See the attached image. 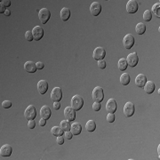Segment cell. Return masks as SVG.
<instances>
[{"label":"cell","instance_id":"6da1fadb","mask_svg":"<svg viewBox=\"0 0 160 160\" xmlns=\"http://www.w3.org/2000/svg\"><path fill=\"white\" fill-rule=\"evenodd\" d=\"M92 97L93 102H101L103 101L104 99V92H103V89L101 86H96L94 87L92 93Z\"/></svg>","mask_w":160,"mask_h":160},{"label":"cell","instance_id":"7a4b0ae2","mask_svg":"<svg viewBox=\"0 0 160 160\" xmlns=\"http://www.w3.org/2000/svg\"><path fill=\"white\" fill-rule=\"evenodd\" d=\"M84 106V99L80 95H74L71 99V107L77 111L80 110Z\"/></svg>","mask_w":160,"mask_h":160},{"label":"cell","instance_id":"3957f363","mask_svg":"<svg viewBox=\"0 0 160 160\" xmlns=\"http://www.w3.org/2000/svg\"><path fill=\"white\" fill-rule=\"evenodd\" d=\"M24 116H25V118L27 120H34L37 117V110L35 108L34 105H29L27 107V109L25 110V112H24Z\"/></svg>","mask_w":160,"mask_h":160},{"label":"cell","instance_id":"277c9868","mask_svg":"<svg viewBox=\"0 0 160 160\" xmlns=\"http://www.w3.org/2000/svg\"><path fill=\"white\" fill-rule=\"evenodd\" d=\"M38 18L42 24L47 23L51 18V13L47 8H42L38 11Z\"/></svg>","mask_w":160,"mask_h":160},{"label":"cell","instance_id":"5b68a950","mask_svg":"<svg viewBox=\"0 0 160 160\" xmlns=\"http://www.w3.org/2000/svg\"><path fill=\"white\" fill-rule=\"evenodd\" d=\"M106 56V50L103 48V47H96L93 51V53H92V57L94 60H102L105 58Z\"/></svg>","mask_w":160,"mask_h":160},{"label":"cell","instance_id":"8992f818","mask_svg":"<svg viewBox=\"0 0 160 160\" xmlns=\"http://www.w3.org/2000/svg\"><path fill=\"white\" fill-rule=\"evenodd\" d=\"M134 111H135V107L133 102H128L125 103V105L124 107V114L125 117H131L134 114Z\"/></svg>","mask_w":160,"mask_h":160},{"label":"cell","instance_id":"52a82bcc","mask_svg":"<svg viewBox=\"0 0 160 160\" xmlns=\"http://www.w3.org/2000/svg\"><path fill=\"white\" fill-rule=\"evenodd\" d=\"M139 5L136 0H129L126 4V11L128 14H135L138 11Z\"/></svg>","mask_w":160,"mask_h":160},{"label":"cell","instance_id":"ba28073f","mask_svg":"<svg viewBox=\"0 0 160 160\" xmlns=\"http://www.w3.org/2000/svg\"><path fill=\"white\" fill-rule=\"evenodd\" d=\"M51 99L53 102H60L62 99V91L60 87H54L52 90Z\"/></svg>","mask_w":160,"mask_h":160},{"label":"cell","instance_id":"9c48e42d","mask_svg":"<svg viewBox=\"0 0 160 160\" xmlns=\"http://www.w3.org/2000/svg\"><path fill=\"white\" fill-rule=\"evenodd\" d=\"M64 117L70 122H72L76 119V110L72 107H67L64 110Z\"/></svg>","mask_w":160,"mask_h":160},{"label":"cell","instance_id":"30bf717a","mask_svg":"<svg viewBox=\"0 0 160 160\" xmlns=\"http://www.w3.org/2000/svg\"><path fill=\"white\" fill-rule=\"evenodd\" d=\"M126 60H127V63H128V65H129L130 67L134 68L135 67L138 62H139V57L137 55L136 53H132L130 54H128L127 58H126Z\"/></svg>","mask_w":160,"mask_h":160},{"label":"cell","instance_id":"8fae6325","mask_svg":"<svg viewBox=\"0 0 160 160\" xmlns=\"http://www.w3.org/2000/svg\"><path fill=\"white\" fill-rule=\"evenodd\" d=\"M32 34H33L34 40L38 41L44 37V34H45L44 28L40 26H36L33 28V29H32Z\"/></svg>","mask_w":160,"mask_h":160},{"label":"cell","instance_id":"7c38bea8","mask_svg":"<svg viewBox=\"0 0 160 160\" xmlns=\"http://www.w3.org/2000/svg\"><path fill=\"white\" fill-rule=\"evenodd\" d=\"M124 46L126 49H131L134 45V37L132 34H127L123 40Z\"/></svg>","mask_w":160,"mask_h":160},{"label":"cell","instance_id":"4fadbf2b","mask_svg":"<svg viewBox=\"0 0 160 160\" xmlns=\"http://www.w3.org/2000/svg\"><path fill=\"white\" fill-rule=\"evenodd\" d=\"M102 5L100 2H93L90 6V12L93 16H98L102 13Z\"/></svg>","mask_w":160,"mask_h":160},{"label":"cell","instance_id":"5bb4252c","mask_svg":"<svg viewBox=\"0 0 160 160\" xmlns=\"http://www.w3.org/2000/svg\"><path fill=\"white\" fill-rule=\"evenodd\" d=\"M117 110V104L115 99H110L106 103V110L108 113H115Z\"/></svg>","mask_w":160,"mask_h":160},{"label":"cell","instance_id":"9a60e30c","mask_svg":"<svg viewBox=\"0 0 160 160\" xmlns=\"http://www.w3.org/2000/svg\"><path fill=\"white\" fill-rule=\"evenodd\" d=\"M24 70L28 72V73H35L38 70L37 68V64L34 61H26L24 64Z\"/></svg>","mask_w":160,"mask_h":160},{"label":"cell","instance_id":"2e32d148","mask_svg":"<svg viewBox=\"0 0 160 160\" xmlns=\"http://www.w3.org/2000/svg\"><path fill=\"white\" fill-rule=\"evenodd\" d=\"M40 116L42 118H45V119H49L52 116V110L50 109L49 106L47 105H45L43 106L41 109H40Z\"/></svg>","mask_w":160,"mask_h":160},{"label":"cell","instance_id":"e0dca14e","mask_svg":"<svg viewBox=\"0 0 160 160\" xmlns=\"http://www.w3.org/2000/svg\"><path fill=\"white\" fill-rule=\"evenodd\" d=\"M13 152V148L9 144H5L0 149V156H10Z\"/></svg>","mask_w":160,"mask_h":160},{"label":"cell","instance_id":"ac0fdd59","mask_svg":"<svg viewBox=\"0 0 160 160\" xmlns=\"http://www.w3.org/2000/svg\"><path fill=\"white\" fill-rule=\"evenodd\" d=\"M48 90V83L46 80H39L38 83V91L40 94H45Z\"/></svg>","mask_w":160,"mask_h":160},{"label":"cell","instance_id":"d6986e66","mask_svg":"<svg viewBox=\"0 0 160 160\" xmlns=\"http://www.w3.org/2000/svg\"><path fill=\"white\" fill-rule=\"evenodd\" d=\"M147 83V78L145 75L143 74H139L136 78H135V85L138 86V87H141V88H143L145 84Z\"/></svg>","mask_w":160,"mask_h":160},{"label":"cell","instance_id":"ffe728a7","mask_svg":"<svg viewBox=\"0 0 160 160\" xmlns=\"http://www.w3.org/2000/svg\"><path fill=\"white\" fill-rule=\"evenodd\" d=\"M70 132L73 134V135H78L82 132V125L80 123H73L70 127Z\"/></svg>","mask_w":160,"mask_h":160},{"label":"cell","instance_id":"44dd1931","mask_svg":"<svg viewBox=\"0 0 160 160\" xmlns=\"http://www.w3.org/2000/svg\"><path fill=\"white\" fill-rule=\"evenodd\" d=\"M70 18V10L67 7H63L60 11V19L63 21H67Z\"/></svg>","mask_w":160,"mask_h":160},{"label":"cell","instance_id":"7402d4cb","mask_svg":"<svg viewBox=\"0 0 160 160\" xmlns=\"http://www.w3.org/2000/svg\"><path fill=\"white\" fill-rule=\"evenodd\" d=\"M155 87H156V85H155V83L154 82H152V81H147V83L145 84V85H144L143 88H144V91H145L146 93L151 94L155 91Z\"/></svg>","mask_w":160,"mask_h":160},{"label":"cell","instance_id":"603a6c76","mask_svg":"<svg viewBox=\"0 0 160 160\" xmlns=\"http://www.w3.org/2000/svg\"><path fill=\"white\" fill-rule=\"evenodd\" d=\"M51 133L53 135L58 137V136H62L64 134V131L60 128V126H53L51 129Z\"/></svg>","mask_w":160,"mask_h":160},{"label":"cell","instance_id":"cb8c5ba5","mask_svg":"<svg viewBox=\"0 0 160 160\" xmlns=\"http://www.w3.org/2000/svg\"><path fill=\"white\" fill-rule=\"evenodd\" d=\"M135 31L138 35H143L146 32V25L142 22H139L135 27Z\"/></svg>","mask_w":160,"mask_h":160},{"label":"cell","instance_id":"d4e9b609","mask_svg":"<svg viewBox=\"0 0 160 160\" xmlns=\"http://www.w3.org/2000/svg\"><path fill=\"white\" fill-rule=\"evenodd\" d=\"M60 126L61 129L64 131V132H68V131H70V127H71V124L70 123L69 120L65 119V120H62L60 124Z\"/></svg>","mask_w":160,"mask_h":160},{"label":"cell","instance_id":"484cf974","mask_svg":"<svg viewBox=\"0 0 160 160\" xmlns=\"http://www.w3.org/2000/svg\"><path fill=\"white\" fill-rule=\"evenodd\" d=\"M130 81H131V78H130L129 74L124 73V74L121 75V77H120V83L123 85H127L128 84L130 83Z\"/></svg>","mask_w":160,"mask_h":160},{"label":"cell","instance_id":"4316f807","mask_svg":"<svg viewBox=\"0 0 160 160\" xmlns=\"http://www.w3.org/2000/svg\"><path fill=\"white\" fill-rule=\"evenodd\" d=\"M127 67H128V63H127L126 59L125 58L119 59V60H118V69H119V70L124 71V70H125L127 69Z\"/></svg>","mask_w":160,"mask_h":160},{"label":"cell","instance_id":"83f0119b","mask_svg":"<svg viewBox=\"0 0 160 160\" xmlns=\"http://www.w3.org/2000/svg\"><path fill=\"white\" fill-rule=\"evenodd\" d=\"M85 128H86V130L90 133L94 132L96 129V123L94 122V120H89L85 124Z\"/></svg>","mask_w":160,"mask_h":160},{"label":"cell","instance_id":"f1b7e54d","mask_svg":"<svg viewBox=\"0 0 160 160\" xmlns=\"http://www.w3.org/2000/svg\"><path fill=\"white\" fill-rule=\"evenodd\" d=\"M159 8H160V3L159 2L155 4L152 6V12L156 15L157 18H160V10H159Z\"/></svg>","mask_w":160,"mask_h":160},{"label":"cell","instance_id":"f546056e","mask_svg":"<svg viewBox=\"0 0 160 160\" xmlns=\"http://www.w3.org/2000/svg\"><path fill=\"white\" fill-rule=\"evenodd\" d=\"M143 19H144V21H147V22L150 21L151 19H152V12H151L150 10H149V9L146 10V11L144 12V14H143Z\"/></svg>","mask_w":160,"mask_h":160},{"label":"cell","instance_id":"4dcf8cb0","mask_svg":"<svg viewBox=\"0 0 160 160\" xmlns=\"http://www.w3.org/2000/svg\"><path fill=\"white\" fill-rule=\"evenodd\" d=\"M25 38L29 42H31L32 40H34V37H33V34H32V31L28 30L26 33H25Z\"/></svg>","mask_w":160,"mask_h":160},{"label":"cell","instance_id":"1f68e13d","mask_svg":"<svg viewBox=\"0 0 160 160\" xmlns=\"http://www.w3.org/2000/svg\"><path fill=\"white\" fill-rule=\"evenodd\" d=\"M116 117H115V115L113 113H109L108 116H107V120L109 123H114Z\"/></svg>","mask_w":160,"mask_h":160},{"label":"cell","instance_id":"d6a6232c","mask_svg":"<svg viewBox=\"0 0 160 160\" xmlns=\"http://www.w3.org/2000/svg\"><path fill=\"white\" fill-rule=\"evenodd\" d=\"M98 67L101 70H104L106 68V61L104 60H98Z\"/></svg>","mask_w":160,"mask_h":160},{"label":"cell","instance_id":"836d02e7","mask_svg":"<svg viewBox=\"0 0 160 160\" xmlns=\"http://www.w3.org/2000/svg\"><path fill=\"white\" fill-rule=\"evenodd\" d=\"M92 109L95 110V111H99L101 109H102V104L101 102H94L92 104Z\"/></svg>","mask_w":160,"mask_h":160},{"label":"cell","instance_id":"e575fe53","mask_svg":"<svg viewBox=\"0 0 160 160\" xmlns=\"http://www.w3.org/2000/svg\"><path fill=\"white\" fill-rule=\"evenodd\" d=\"M11 107H12V102L10 101H5V102H3V103H2V108L3 109H9Z\"/></svg>","mask_w":160,"mask_h":160},{"label":"cell","instance_id":"d590c367","mask_svg":"<svg viewBox=\"0 0 160 160\" xmlns=\"http://www.w3.org/2000/svg\"><path fill=\"white\" fill-rule=\"evenodd\" d=\"M36 126V122L34 120H29L28 123V127L29 129H34Z\"/></svg>","mask_w":160,"mask_h":160},{"label":"cell","instance_id":"8d00e7d4","mask_svg":"<svg viewBox=\"0 0 160 160\" xmlns=\"http://www.w3.org/2000/svg\"><path fill=\"white\" fill-rule=\"evenodd\" d=\"M64 137H66L67 140H71L72 137H73V134L70 131L65 132V133H64Z\"/></svg>","mask_w":160,"mask_h":160},{"label":"cell","instance_id":"74e56055","mask_svg":"<svg viewBox=\"0 0 160 160\" xmlns=\"http://www.w3.org/2000/svg\"><path fill=\"white\" fill-rule=\"evenodd\" d=\"M0 5H2L6 7H9L11 6V1H9V0H3V1H1V3H0Z\"/></svg>","mask_w":160,"mask_h":160},{"label":"cell","instance_id":"f35d334b","mask_svg":"<svg viewBox=\"0 0 160 160\" xmlns=\"http://www.w3.org/2000/svg\"><path fill=\"white\" fill-rule=\"evenodd\" d=\"M36 64H37V68H38V70H43V69L45 68V64H44V62H42V61H38Z\"/></svg>","mask_w":160,"mask_h":160},{"label":"cell","instance_id":"ab89813d","mask_svg":"<svg viewBox=\"0 0 160 160\" xmlns=\"http://www.w3.org/2000/svg\"><path fill=\"white\" fill-rule=\"evenodd\" d=\"M56 142H57V143L59 145H62L64 143V138H63V136H58Z\"/></svg>","mask_w":160,"mask_h":160},{"label":"cell","instance_id":"60d3db41","mask_svg":"<svg viewBox=\"0 0 160 160\" xmlns=\"http://www.w3.org/2000/svg\"><path fill=\"white\" fill-rule=\"evenodd\" d=\"M60 102H53V109H54L55 110H60Z\"/></svg>","mask_w":160,"mask_h":160},{"label":"cell","instance_id":"b9f144b4","mask_svg":"<svg viewBox=\"0 0 160 160\" xmlns=\"http://www.w3.org/2000/svg\"><path fill=\"white\" fill-rule=\"evenodd\" d=\"M46 124V119L41 118V119L39 120V125H40V126H45Z\"/></svg>","mask_w":160,"mask_h":160},{"label":"cell","instance_id":"7bdbcfd3","mask_svg":"<svg viewBox=\"0 0 160 160\" xmlns=\"http://www.w3.org/2000/svg\"><path fill=\"white\" fill-rule=\"evenodd\" d=\"M6 11V7L2 6V5H0V14H5Z\"/></svg>","mask_w":160,"mask_h":160},{"label":"cell","instance_id":"ee69618b","mask_svg":"<svg viewBox=\"0 0 160 160\" xmlns=\"http://www.w3.org/2000/svg\"><path fill=\"white\" fill-rule=\"evenodd\" d=\"M5 14H6V16H10V14H11V11H10L9 9H6V11Z\"/></svg>","mask_w":160,"mask_h":160},{"label":"cell","instance_id":"f6af8a7d","mask_svg":"<svg viewBox=\"0 0 160 160\" xmlns=\"http://www.w3.org/2000/svg\"><path fill=\"white\" fill-rule=\"evenodd\" d=\"M157 152H158V156H159V154H160V146H158V148H157Z\"/></svg>","mask_w":160,"mask_h":160}]
</instances>
